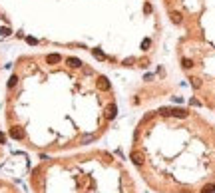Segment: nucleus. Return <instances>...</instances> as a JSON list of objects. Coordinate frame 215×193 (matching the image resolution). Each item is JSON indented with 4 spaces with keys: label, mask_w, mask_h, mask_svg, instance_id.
Returning a JSON list of instances; mask_svg holds the SVG:
<instances>
[{
    "label": "nucleus",
    "mask_w": 215,
    "mask_h": 193,
    "mask_svg": "<svg viewBox=\"0 0 215 193\" xmlns=\"http://www.w3.org/2000/svg\"><path fill=\"white\" fill-rule=\"evenodd\" d=\"M30 185L34 193H138L130 167L102 147L42 161L34 167Z\"/></svg>",
    "instance_id": "nucleus-3"
},
{
    "label": "nucleus",
    "mask_w": 215,
    "mask_h": 193,
    "mask_svg": "<svg viewBox=\"0 0 215 193\" xmlns=\"http://www.w3.org/2000/svg\"><path fill=\"white\" fill-rule=\"evenodd\" d=\"M116 116L118 98L108 76L76 56H24L6 84L8 135L40 153L96 144Z\"/></svg>",
    "instance_id": "nucleus-1"
},
{
    "label": "nucleus",
    "mask_w": 215,
    "mask_h": 193,
    "mask_svg": "<svg viewBox=\"0 0 215 193\" xmlns=\"http://www.w3.org/2000/svg\"><path fill=\"white\" fill-rule=\"evenodd\" d=\"M0 193H22V191H20L14 183L6 181V179H0Z\"/></svg>",
    "instance_id": "nucleus-4"
},
{
    "label": "nucleus",
    "mask_w": 215,
    "mask_h": 193,
    "mask_svg": "<svg viewBox=\"0 0 215 193\" xmlns=\"http://www.w3.org/2000/svg\"><path fill=\"white\" fill-rule=\"evenodd\" d=\"M130 159L154 193H213L215 126L191 108L149 110L133 127Z\"/></svg>",
    "instance_id": "nucleus-2"
}]
</instances>
